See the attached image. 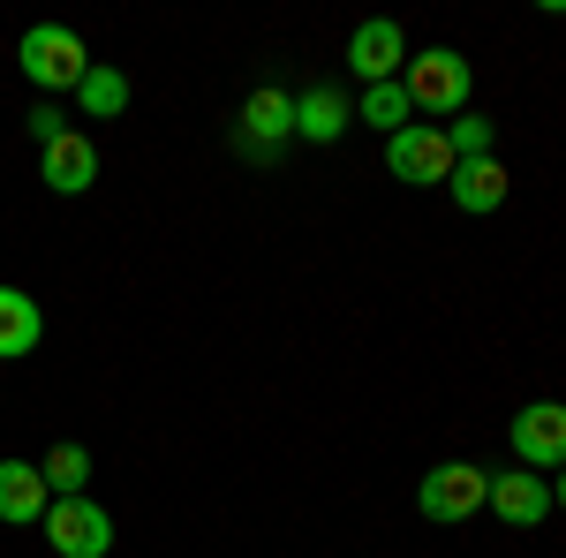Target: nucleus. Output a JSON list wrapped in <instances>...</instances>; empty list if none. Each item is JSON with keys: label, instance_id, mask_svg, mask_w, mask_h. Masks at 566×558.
Listing matches in <instances>:
<instances>
[{"label": "nucleus", "instance_id": "obj_15", "mask_svg": "<svg viewBox=\"0 0 566 558\" xmlns=\"http://www.w3.org/2000/svg\"><path fill=\"white\" fill-rule=\"evenodd\" d=\"M76 106H84V122H122L129 114V76L114 61H91L84 84H76Z\"/></svg>", "mask_w": 566, "mask_h": 558}, {"label": "nucleus", "instance_id": "obj_12", "mask_svg": "<svg viewBox=\"0 0 566 558\" xmlns=\"http://www.w3.org/2000/svg\"><path fill=\"white\" fill-rule=\"evenodd\" d=\"M45 506H53V491H45L39 461H0V520L31 528V520H45Z\"/></svg>", "mask_w": 566, "mask_h": 558}, {"label": "nucleus", "instance_id": "obj_2", "mask_svg": "<svg viewBox=\"0 0 566 558\" xmlns=\"http://www.w3.org/2000/svg\"><path fill=\"white\" fill-rule=\"evenodd\" d=\"M15 61H23V76L53 98V91H76L84 84V69H91V53L76 31H61V23H31L23 31V45H15Z\"/></svg>", "mask_w": 566, "mask_h": 558}, {"label": "nucleus", "instance_id": "obj_13", "mask_svg": "<svg viewBox=\"0 0 566 558\" xmlns=\"http://www.w3.org/2000/svg\"><path fill=\"white\" fill-rule=\"evenodd\" d=\"M446 189H453V204H461V212L483 219V212H499V204H506V167H499V159H461Z\"/></svg>", "mask_w": 566, "mask_h": 558}, {"label": "nucleus", "instance_id": "obj_6", "mask_svg": "<svg viewBox=\"0 0 566 558\" xmlns=\"http://www.w3.org/2000/svg\"><path fill=\"white\" fill-rule=\"evenodd\" d=\"M39 528H45V544H53L61 558H106L114 551V514L91 506V498H53Z\"/></svg>", "mask_w": 566, "mask_h": 558}, {"label": "nucleus", "instance_id": "obj_18", "mask_svg": "<svg viewBox=\"0 0 566 558\" xmlns=\"http://www.w3.org/2000/svg\"><path fill=\"white\" fill-rule=\"evenodd\" d=\"M446 144H453V159H491V144H499V122L469 106V114H453V122H446Z\"/></svg>", "mask_w": 566, "mask_h": 558}, {"label": "nucleus", "instance_id": "obj_4", "mask_svg": "<svg viewBox=\"0 0 566 558\" xmlns=\"http://www.w3.org/2000/svg\"><path fill=\"white\" fill-rule=\"evenodd\" d=\"M483 498H491V475H483L476 461H438V468L416 483V514L438 520V528L483 514Z\"/></svg>", "mask_w": 566, "mask_h": 558}, {"label": "nucleus", "instance_id": "obj_5", "mask_svg": "<svg viewBox=\"0 0 566 558\" xmlns=\"http://www.w3.org/2000/svg\"><path fill=\"white\" fill-rule=\"evenodd\" d=\"M506 445L528 475H559L566 468V408L559 400H528L522 415L506 423Z\"/></svg>", "mask_w": 566, "mask_h": 558}, {"label": "nucleus", "instance_id": "obj_17", "mask_svg": "<svg viewBox=\"0 0 566 558\" xmlns=\"http://www.w3.org/2000/svg\"><path fill=\"white\" fill-rule=\"evenodd\" d=\"M39 475H45V491H53V498H84L91 453H84V445H53V453L39 461Z\"/></svg>", "mask_w": 566, "mask_h": 558}, {"label": "nucleus", "instance_id": "obj_16", "mask_svg": "<svg viewBox=\"0 0 566 558\" xmlns=\"http://www.w3.org/2000/svg\"><path fill=\"white\" fill-rule=\"evenodd\" d=\"M355 122L378 136H400L408 122H416V98H408V84L392 76V84H363V106H355Z\"/></svg>", "mask_w": 566, "mask_h": 558}, {"label": "nucleus", "instance_id": "obj_7", "mask_svg": "<svg viewBox=\"0 0 566 558\" xmlns=\"http://www.w3.org/2000/svg\"><path fill=\"white\" fill-rule=\"evenodd\" d=\"M295 136V91H280V84H264L242 98V129H234V151L242 159H280V144Z\"/></svg>", "mask_w": 566, "mask_h": 558}, {"label": "nucleus", "instance_id": "obj_19", "mask_svg": "<svg viewBox=\"0 0 566 558\" xmlns=\"http://www.w3.org/2000/svg\"><path fill=\"white\" fill-rule=\"evenodd\" d=\"M31 136H39V151L69 136V129H61V106H53V98H45V106H31Z\"/></svg>", "mask_w": 566, "mask_h": 558}, {"label": "nucleus", "instance_id": "obj_9", "mask_svg": "<svg viewBox=\"0 0 566 558\" xmlns=\"http://www.w3.org/2000/svg\"><path fill=\"white\" fill-rule=\"evenodd\" d=\"M483 506L506 520V528H536V520L552 514V475H528V468L491 475V498H483Z\"/></svg>", "mask_w": 566, "mask_h": 558}, {"label": "nucleus", "instance_id": "obj_8", "mask_svg": "<svg viewBox=\"0 0 566 558\" xmlns=\"http://www.w3.org/2000/svg\"><path fill=\"white\" fill-rule=\"evenodd\" d=\"M348 69L363 76V84H392V76L408 69V31H400L392 15H370V23L348 39Z\"/></svg>", "mask_w": 566, "mask_h": 558}, {"label": "nucleus", "instance_id": "obj_11", "mask_svg": "<svg viewBox=\"0 0 566 558\" xmlns=\"http://www.w3.org/2000/svg\"><path fill=\"white\" fill-rule=\"evenodd\" d=\"M348 129H355V98L340 84H310L295 98V136L303 144H340Z\"/></svg>", "mask_w": 566, "mask_h": 558}, {"label": "nucleus", "instance_id": "obj_3", "mask_svg": "<svg viewBox=\"0 0 566 558\" xmlns=\"http://www.w3.org/2000/svg\"><path fill=\"white\" fill-rule=\"evenodd\" d=\"M453 167H461V159H453V144H446L438 122H408L400 136H386V173L408 181V189H446Z\"/></svg>", "mask_w": 566, "mask_h": 558}, {"label": "nucleus", "instance_id": "obj_10", "mask_svg": "<svg viewBox=\"0 0 566 558\" xmlns=\"http://www.w3.org/2000/svg\"><path fill=\"white\" fill-rule=\"evenodd\" d=\"M39 173H45L53 197H84L91 181H98V144H91L84 129H69L61 144H45V151H39Z\"/></svg>", "mask_w": 566, "mask_h": 558}, {"label": "nucleus", "instance_id": "obj_20", "mask_svg": "<svg viewBox=\"0 0 566 558\" xmlns=\"http://www.w3.org/2000/svg\"><path fill=\"white\" fill-rule=\"evenodd\" d=\"M552 506H566V468H559V475H552Z\"/></svg>", "mask_w": 566, "mask_h": 558}, {"label": "nucleus", "instance_id": "obj_14", "mask_svg": "<svg viewBox=\"0 0 566 558\" xmlns=\"http://www.w3.org/2000/svg\"><path fill=\"white\" fill-rule=\"evenodd\" d=\"M39 340H45V317H39V302L23 295V287H0V362L31 355Z\"/></svg>", "mask_w": 566, "mask_h": 558}, {"label": "nucleus", "instance_id": "obj_1", "mask_svg": "<svg viewBox=\"0 0 566 558\" xmlns=\"http://www.w3.org/2000/svg\"><path fill=\"white\" fill-rule=\"evenodd\" d=\"M400 84L416 98V114H469L476 69H469V53H453V45H423V53H408Z\"/></svg>", "mask_w": 566, "mask_h": 558}]
</instances>
